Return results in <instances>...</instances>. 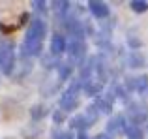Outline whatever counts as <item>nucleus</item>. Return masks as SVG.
Returning <instances> with one entry per match:
<instances>
[{
  "label": "nucleus",
  "instance_id": "obj_13",
  "mask_svg": "<svg viewBox=\"0 0 148 139\" xmlns=\"http://www.w3.org/2000/svg\"><path fill=\"white\" fill-rule=\"evenodd\" d=\"M84 115V118H86V124L88 126H92L96 122V118H98V109H96L94 105H90V107H86V113H83Z\"/></svg>",
  "mask_w": 148,
  "mask_h": 139
},
{
  "label": "nucleus",
  "instance_id": "obj_6",
  "mask_svg": "<svg viewBox=\"0 0 148 139\" xmlns=\"http://www.w3.org/2000/svg\"><path fill=\"white\" fill-rule=\"evenodd\" d=\"M88 10L94 15L96 19H105L109 17V6L105 2H99V0H90L88 2Z\"/></svg>",
  "mask_w": 148,
  "mask_h": 139
},
{
  "label": "nucleus",
  "instance_id": "obj_9",
  "mask_svg": "<svg viewBox=\"0 0 148 139\" xmlns=\"http://www.w3.org/2000/svg\"><path fill=\"white\" fill-rule=\"evenodd\" d=\"M130 113H131V117H133L135 124H137V122L146 120V109H145L143 105H139V103H133V105H131Z\"/></svg>",
  "mask_w": 148,
  "mask_h": 139
},
{
  "label": "nucleus",
  "instance_id": "obj_3",
  "mask_svg": "<svg viewBox=\"0 0 148 139\" xmlns=\"http://www.w3.org/2000/svg\"><path fill=\"white\" fill-rule=\"evenodd\" d=\"M15 66V51L13 45L6 40H0V72L4 75H11Z\"/></svg>",
  "mask_w": 148,
  "mask_h": 139
},
{
  "label": "nucleus",
  "instance_id": "obj_8",
  "mask_svg": "<svg viewBox=\"0 0 148 139\" xmlns=\"http://www.w3.org/2000/svg\"><path fill=\"white\" fill-rule=\"evenodd\" d=\"M124 133H126L127 139H143V137H145L143 128H141V126H137V124H127L126 130H124Z\"/></svg>",
  "mask_w": 148,
  "mask_h": 139
},
{
  "label": "nucleus",
  "instance_id": "obj_18",
  "mask_svg": "<svg viewBox=\"0 0 148 139\" xmlns=\"http://www.w3.org/2000/svg\"><path fill=\"white\" fill-rule=\"evenodd\" d=\"M32 6L38 13H45V10H47V2H32Z\"/></svg>",
  "mask_w": 148,
  "mask_h": 139
},
{
  "label": "nucleus",
  "instance_id": "obj_7",
  "mask_svg": "<svg viewBox=\"0 0 148 139\" xmlns=\"http://www.w3.org/2000/svg\"><path fill=\"white\" fill-rule=\"evenodd\" d=\"M66 51V40L62 34H53V38H51V55L58 56L62 55V53Z\"/></svg>",
  "mask_w": 148,
  "mask_h": 139
},
{
  "label": "nucleus",
  "instance_id": "obj_5",
  "mask_svg": "<svg viewBox=\"0 0 148 139\" xmlns=\"http://www.w3.org/2000/svg\"><path fill=\"white\" fill-rule=\"evenodd\" d=\"M126 120H124L122 115H116V117H112L111 120H109L107 124V136H118V133H124V130H126Z\"/></svg>",
  "mask_w": 148,
  "mask_h": 139
},
{
  "label": "nucleus",
  "instance_id": "obj_17",
  "mask_svg": "<svg viewBox=\"0 0 148 139\" xmlns=\"http://www.w3.org/2000/svg\"><path fill=\"white\" fill-rule=\"evenodd\" d=\"M32 117L34 118H36V120H38V118H40V117H45V107L43 105H36V107H34V109H32Z\"/></svg>",
  "mask_w": 148,
  "mask_h": 139
},
{
  "label": "nucleus",
  "instance_id": "obj_20",
  "mask_svg": "<svg viewBox=\"0 0 148 139\" xmlns=\"http://www.w3.org/2000/svg\"><path fill=\"white\" fill-rule=\"evenodd\" d=\"M77 139H90L86 136V132H81V133H77Z\"/></svg>",
  "mask_w": 148,
  "mask_h": 139
},
{
  "label": "nucleus",
  "instance_id": "obj_12",
  "mask_svg": "<svg viewBox=\"0 0 148 139\" xmlns=\"http://www.w3.org/2000/svg\"><path fill=\"white\" fill-rule=\"evenodd\" d=\"M53 8H54V13H56L58 17L64 19V17H66V13L69 11V2H66V0H62V2H54V4H53Z\"/></svg>",
  "mask_w": 148,
  "mask_h": 139
},
{
  "label": "nucleus",
  "instance_id": "obj_15",
  "mask_svg": "<svg viewBox=\"0 0 148 139\" xmlns=\"http://www.w3.org/2000/svg\"><path fill=\"white\" fill-rule=\"evenodd\" d=\"M146 85H148V77H145V75H141V77H135L133 79V88L137 92H143L146 88Z\"/></svg>",
  "mask_w": 148,
  "mask_h": 139
},
{
  "label": "nucleus",
  "instance_id": "obj_1",
  "mask_svg": "<svg viewBox=\"0 0 148 139\" xmlns=\"http://www.w3.org/2000/svg\"><path fill=\"white\" fill-rule=\"evenodd\" d=\"M45 34H47V25H45L43 19H40V17L32 19L28 30H26V36L23 40L21 55L23 56H38L41 53V47H43Z\"/></svg>",
  "mask_w": 148,
  "mask_h": 139
},
{
  "label": "nucleus",
  "instance_id": "obj_2",
  "mask_svg": "<svg viewBox=\"0 0 148 139\" xmlns=\"http://www.w3.org/2000/svg\"><path fill=\"white\" fill-rule=\"evenodd\" d=\"M81 79H75L71 85L68 87V90L62 94L60 98V111L62 113H68V111L75 109L77 103H79V88H81Z\"/></svg>",
  "mask_w": 148,
  "mask_h": 139
},
{
  "label": "nucleus",
  "instance_id": "obj_16",
  "mask_svg": "<svg viewBox=\"0 0 148 139\" xmlns=\"http://www.w3.org/2000/svg\"><path fill=\"white\" fill-rule=\"evenodd\" d=\"M54 139H75V136H73L71 130H68V132H56Z\"/></svg>",
  "mask_w": 148,
  "mask_h": 139
},
{
  "label": "nucleus",
  "instance_id": "obj_11",
  "mask_svg": "<svg viewBox=\"0 0 148 139\" xmlns=\"http://www.w3.org/2000/svg\"><path fill=\"white\" fill-rule=\"evenodd\" d=\"M94 107L98 109V113H103V115H111V102L105 98H98L94 103Z\"/></svg>",
  "mask_w": 148,
  "mask_h": 139
},
{
  "label": "nucleus",
  "instance_id": "obj_19",
  "mask_svg": "<svg viewBox=\"0 0 148 139\" xmlns=\"http://www.w3.org/2000/svg\"><path fill=\"white\" fill-rule=\"evenodd\" d=\"M53 118H54V122H56V124H60V122L64 120V113H62L60 109H56V111L53 113Z\"/></svg>",
  "mask_w": 148,
  "mask_h": 139
},
{
  "label": "nucleus",
  "instance_id": "obj_14",
  "mask_svg": "<svg viewBox=\"0 0 148 139\" xmlns=\"http://www.w3.org/2000/svg\"><path fill=\"white\" fill-rule=\"evenodd\" d=\"M130 6H131V10L137 11V13H143V11L148 10V2H145V0H131Z\"/></svg>",
  "mask_w": 148,
  "mask_h": 139
},
{
  "label": "nucleus",
  "instance_id": "obj_4",
  "mask_svg": "<svg viewBox=\"0 0 148 139\" xmlns=\"http://www.w3.org/2000/svg\"><path fill=\"white\" fill-rule=\"evenodd\" d=\"M66 51H68L69 62H81L86 53V45H84V40L79 36H71L69 43H66Z\"/></svg>",
  "mask_w": 148,
  "mask_h": 139
},
{
  "label": "nucleus",
  "instance_id": "obj_21",
  "mask_svg": "<svg viewBox=\"0 0 148 139\" xmlns=\"http://www.w3.org/2000/svg\"><path fill=\"white\" fill-rule=\"evenodd\" d=\"M96 139H111V137H109V136H107V133H103V136H101V133H99V136H98V137H96Z\"/></svg>",
  "mask_w": 148,
  "mask_h": 139
},
{
  "label": "nucleus",
  "instance_id": "obj_10",
  "mask_svg": "<svg viewBox=\"0 0 148 139\" xmlns=\"http://www.w3.org/2000/svg\"><path fill=\"white\" fill-rule=\"evenodd\" d=\"M69 126H71V130H79V133L84 132V128H88L84 115H75V117L71 118V122H69Z\"/></svg>",
  "mask_w": 148,
  "mask_h": 139
}]
</instances>
